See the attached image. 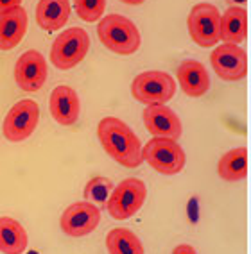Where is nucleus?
<instances>
[{"label":"nucleus","instance_id":"4be33fe9","mask_svg":"<svg viewBox=\"0 0 251 254\" xmlns=\"http://www.w3.org/2000/svg\"><path fill=\"white\" fill-rule=\"evenodd\" d=\"M79 18L84 22H97L102 16L106 7V0H74Z\"/></svg>","mask_w":251,"mask_h":254},{"label":"nucleus","instance_id":"a211bd4d","mask_svg":"<svg viewBox=\"0 0 251 254\" xmlns=\"http://www.w3.org/2000/svg\"><path fill=\"white\" fill-rule=\"evenodd\" d=\"M27 231L11 217H0V251L4 254H22L27 249Z\"/></svg>","mask_w":251,"mask_h":254},{"label":"nucleus","instance_id":"f8f14e48","mask_svg":"<svg viewBox=\"0 0 251 254\" xmlns=\"http://www.w3.org/2000/svg\"><path fill=\"white\" fill-rule=\"evenodd\" d=\"M144 124L147 131L153 136H164V138H174L178 140L181 136V120L172 109L167 108L165 104H153L144 109Z\"/></svg>","mask_w":251,"mask_h":254},{"label":"nucleus","instance_id":"423d86ee","mask_svg":"<svg viewBox=\"0 0 251 254\" xmlns=\"http://www.w3.org/2000/svg\"><path fill=\"white\" fill-rule=\"evenodd\" d=\"M133 97L146 106L167 104L176 93V82L167 72L149 70L138 73L131 84Z\"/></svg>","mask_w":251,"mask_h":254},{"label":"nucleus","instance_id":"a878e982","mask_svg":"<svg viewBox=\"0 0 251 254\" xmlns=\"http://www.w3.org/2000/svg\"><path fill=\"white\" fill-rule=\"evenodd\" d=\"M120 2H124V4H129V5H140V4H144L146 0H120Z\"/></svg>","mask_w":251,"mask_h":254},{"label":"nucleus","instance_id":"0eeeda50","mask_svg":"<svg viewBox=\"0 0 251 254\" xmlns=\"http://www.w3.org/2000/svg\"><path fill=\"white\" fill-rule=\"evenodd\" d=\"M188 34L197 45L203 49L214 47L219 38V25H221V14L219 9L214 4L208 2H201L196 4L190 9L187 20Z\"/></svg>","mask_w":251,"mask_h":254},{"label":"nucleus","instance_id":"aec40b11","mask_svg":"<svg viewBox=\"0 0 251 254\" xmlns=\"http://www.w3.org/2000/svg\"><path fill=\"white\" fill-rule=\"evenodd\" d=\"M106 247L110 254H146L140 238L124 227H115L106 235Z\"/></svg>","mask_w":251,"mask_h":254},{"label":"nucleus","instance_id":"20e7f679","mask_svg":"<svg viewBox=\"0 0 251 254\" xmlns=\"http://www.w3.org/2000/svg\"><path fill=\"white\" fill-rule=\"evenodd\" d=\"M147 197V186L142 179L128 177L117 186H113L110 197L106 200V208L115 220H128L144 206Z\"/></svg>","mask_w":251,"mask_h":254},{"label":"nucleus","instance_id":"5701e85b","mask_svg":"<svg viewBox=\"0 0 251 254\" xmlns=\"http://www.w3.org/2000/svg\"><path fill=\"white\" fill-rule=\"evenodd\" d=\"M22 4V0H0V14L5 13V11L14 9Z\"/></svg>","mask_w":251,"mask_h":254},{"label":"nucleus","instance_id":"f3484780","mask_svg":"<svg viewBox=\"0 0 251 254\" xmlns=\"http://www.w3.org/2000/svg\"><path fill=\"white\" fill-rule=\"evenodd\" d=\"M219 38L224 43L237 45L248 38V13L242 7H228L221 14Z\"/></svg>","mask_w":251,"mask_h":254},{"label":"nucleus","instance_id":"7ed1b4c3","mask_svg":"<svg viewBox=\"0 0 251 254\" xmlns=\"http://www.w3.org/2000/svg\"><path fill=\"white\" fill-rule=\"evenodd\" d=\"M142 159L164 176H176L187 163L185 150L174 138L155 136L142 149Z\"/></svg>","mask_w":251,"mask_h":254},{"label":"nucleus","instance_id":"9d476101","mask_svg":"<svg viewBox=\"0 0 251 254\" xmlns=\"http://www.w3.org/2000/svg\"><path fill=\"white\" fill-rule=\"evenodd\" d=\"M212 68L224 81H241L248 75V56L239 45L223 43L212 52Z\"/></svg>","mask_w":251,"mask_h":254},{"label":"nucleus","instance_id":"9b49d317","mask_svg":"<svg viewBox=\"0 0 251 254\" xmlns=\"http://www.w3.org/2000/svg\"><path fill=\"white\" fill-rule=\"evenodd\" d=\"M47 75V61L38 50L23 52L14 64V79L23 91H38L45 84Z\"/></svg>","mask_w":251,"mask_h":254},{"label":"nucleus","instance_id":"4468645a","mask_svg":"<svg viewBox=\"0 0 251 254\" xmlns=\"http://www.w3.org/2000/svg\"><path fill=\"white\" fill-rule=\"evenodd\" d=\"M176 77L185 95L203 97L210 88V77L205 64L196 59H185L176 70Z\"/></svg>","mask_w":251,"mask_h":254},{"label":"nucleus","instance_id":"393cba45","mask_svg":"<svg viewBox=\"0 0 251 254\" xmlns=\"http://www.w3.org/2000/svg\"><path fill=\"white\" fill-rule=\"evenodd\" d=\"M246 2H248V0H226V4H228L230 7H235V5L239 7V5L246 4Z\"/></svg>","mask_w":251,"mask_h":254},{"label":"nucleus","instance_id":"2eb2a0df","mask_svg":"<svg viewBox=\"0 0 251 254\" xmlns=\"http://www.w3.org/2000/svg\"><path fill=\"white\" fill-rule=\"evenodd\" d=\"M27 31V13L22 5L0 14V50H11L18 45Z\"/></svg>","mask_w":251,"mask_h":254},{"label":"nucleus","instance_id":"6ab92c4d","mask_svg":"<svg viewBox=\"0 0 251 254\" xmlns=\"http://www.w3.org/2000/svg\"><path fill=\"white\" fill-rule=\"evenodd\" d=\"M217 174L221 179L228 183H237L248 177V149L237 147L228 150L224 156H221L217 163Z\"/></svg>","mask_w":251,"mask_h":254},{"label":"nucleus","instance_id":"f257e3e1","mask_svg":"<svg viewBox=\"0 0 251 254\" xmlns=\"http://www.w3.org/2000/svg\"><path fill=\"white\" fill-rule=\"evenodd\" d=\"M97 136L104 152L126 168L142 165V145L126 122L117 117H104L97 126Z\"/></svg>","mask_w":251,"mask_h":254},{"label":"nucleus","instance_id":"1a4fd4ad","mask_svg":"<svg viewBox=\"0 0 251 254\" xmlns=\"http://www.w3.org/2000/svg\"><path fill=\"white\" fill-rule=\"evenodd\" d=\"M100 222V211L97 206H93L88 200L74 202L61 213L60 226L65 235L81 238L97 229Z\"/></svg>","mask_w":251,"mask_h":254},{"label":"nucleus","instance_id":"ddd939ff","mask_svg":"<svg viewBox=\"0 0 251 254\" xmlns=\"http://www.w3.org/2000/svg\"><path fill=\"white\" fill-rule=\"evenodd\" d=\"M50 115L61 126H74L79 118V97L76 90L70 86L54 88L49 99Z\"/></svg>","mask_w":251,"mask_h":254},{"label":"nucleus","instance_id":"412c9836","mask_svg":"<svg viewBox=\"0 0 251 254\" xmlns=\"http://www.w3.org/2000/svg\"><path fill=\"white\" fill-rule=\"evenodd\" d=\"M111 190H113V183L108 177L97 176L91 177L90 181L84 185V191L83 195L88 202H95V204H106V200L110 197Z\"/></svg>","mask_w":251,"mask_h":254},{"label":"nucleus","instance_id":"dca6fc26","mask_svg":"<svg viewBox=\"0 0 251 254\" xmlns=\"http://www.w3.org/2000/svg\"><path fill=\"white\" fill-rule=\"evenodd\" d=\"M70 16L69 0H40L36 5V22L45 31H58Z\"/></svg>","mask_w":251,"mask_h":254},{"label":"nucleus","instance_id":"f03ea898","mask_svg":"<svg viewBox=\"0 0 251 254\" xmlns=\"http://www.w3.org/2000/svg\"><path fill=\"white\" fill-rule=\"evenodd\" d=\"M97 34L102 45L120 56H129L140 47V32L137 25L122 14H108L97 25Z\"/></svg>","mask_w":251,"mask_h":254},{"label":"nucleus","instance_id":"39448f33","mask_svg":"<svg viewBox=\"0 0 251 254\" xmlns=\"http://www.w3.org/2000/svg\"><path fill=\"white\" fill-rule=\"evenodd\" d=\"M90 49V38L81 27L67 29L56 38L50 49V61L56 68L70 70L86 58Z\"/></svg>","mask_w":251,"mask_h":254},{"label":"nucleus","instance_id":"b1692460","mask_svg":"<svg viewBox=\"0 0 251 254\" xmlns=\"http://www.w3.org/2000/svg\"><path fill=\"white\" fill-rule=\"evenodd\" d=\"M172 254H197V251L188 244H181V245H176L172 251Z\"/></svg>","mask_w":251,"mask_h":254},{"label":"nucleus","instance_id":"6e6552de","mask_svg":"<svg viewBox=\"0 0 251 254\" xmlns=\"http://www.w3.org/2000/svg\"><path fill=\"white\" fill-rule=\"evenodd\" d=\"M40 120V108L34 100H20L5 115L2 132L5 140L18 143L31 136Z\"/></svg>","mask_w":251,"mask_h":254}]
</instances>
